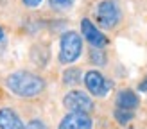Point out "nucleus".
<instances>
[{"label":"nucleus","instance_id":"nucleus-1","mask_svg":"<svg viewBox=\"0 0 147 129\" xmlns=\"http://www.w3.org/2000/svg\"><path fill=\"white\" fill-rule=\"evenodd\" d=\"M5 86L11 93H14L20 99H34L43 93L45 81L41 75L34 74V72L18 70L5 77Z\"/></svg>","mask_w":147,"mask_h":129},{"label":"nucleus","instance_id":"nucleus-2","mask_svg":"<svg viewBox=\"0 0 147 129\" xmlns=\"http://www.w3.org/2000/svg\"><path fill=\"white\" fill-rule=\"evenodd\" d=\"M120 18H122V13L115 0H100L95 7V22L100 29L111 31L120 24Z\"/></svg>","mask_w":147,"mask_h":129},{"label":"nucleus","instance_id":"nucleus-3","mask_svg":"<svg viewBox=\"0 0 147 129\" xmlns=\"http://www.w3.org/2000/svg\"><path fill=\"white\" fill-rule=\"evenodd\" d=\"M83 54V38L76 31H68L61 36L59 41V63L72 64Z\"/></svg>","mask_w":147,"mask_h":129},{"label":"nucleus","instance_id":"nucleus-4","mask_svg":"<svg viewBox=\"0 0 147 129\" xmlns=\"http://www.w3.org/2000/svg\"><path fill=\"white\" fill-rule=\"evenodd\" d=\"M63 106L72 113H86V115H90L95 108L93 99L83 90H70L63 97Z\"/></svg>","mask_w":147,"mask_h":129},{"label":"nucleus","instance_id":"nucleus-5","mask_svg":"<svg viewBox=\"0 0 147 129\" xmlns=\"http://www.w3.org/2000/svg\"><path fill=\"white\" fill-rule=\"evenodd\" d=\"M84 84L88 93H92L93 97H106L113 88V83L106 79L99 70H88L84 74Z\"/></svg>","mask_w":147,"mask_h":129},{"label":"nucleus","instance_id":"nucleus-6","mask_svg":"<svg viewBox=\"0 0 147 129\" xmlns=\"http://www.w3.org/2000/svg\"><path fill=\"white\" fill-rule=\"evenodd\" d=\"M81 34L84 36V40L90 43L93 48H104L108 45V38L99 31V27L88 18L81 20Z\"/></svg>","mask_w":147,"mask_h":129},{"label":"nucleus","instance_id":"nucleus-7","mask_svg":"<svg viewBox=\"0 0 147 129\" xmlns=\"http://www.w3.org/2000/svg\"><path fill=\"white\" fill-rule=\"evenodd\" d=\"M93 122L92 117L86 113H68L65 115L59 122V127L57 129H92Z\"/></svg>","mask_w":147,"mask_h":129},{"label":"nucleus","instance_id":"nucleus-8","mask_svg":"<svg viewBox=\"0 0 147 129\" xmlns=\"http://www.w3.org/2000/svg\"><path fill=\"white\" fill-rule=\"evenodd\" d=\"M0 129H25V126L13 108H0Z\"/></svg>","mask_w":147,"mask_h":129},{"label":"nucleus","instance_id":"nucleus-9","mask_svg":"<svg viewBox=\"0 0 147 129\" xmlns=\"http://www.w3.org/2000/svg\"><path fill=\"white\" fill-rule=\"evenodd\" d=\"M138 104H140V97L133 90H120L119 95H117V108H120V110L135 111Z\"/></svg>","mask_w":147,"mask_h":129},{"label":"nucleus","instance_id":"nucleus-10","mask_svg":"<svg viewBox=\"0 0 147 129\" xmlns=\"http://www.w3.org/2000/svg\"><path fill=\"white\" fill-rule=\"evenodd\" d=\"M81 77H83V72L81 68H76V67H70L63 72V83L67 86H74V84H79Z\"/></svg>","mask_w":147,"mask_h":129},{"label":"nucleus","instance_id":"nucleus-11","mask_svg":"<svg viewBox=\"0 0 147 129\" xmlns=\"http://www.w3.org/2000/svg\"><path fill=\"white\" fill-rule=\"evenodd\" d=\"M113 115H115L117 122L122 124V126H126L127 122H131V120L135 118V111H131V110H120V108H117Z\"/></svg>","mask_w":147,"mask_h":129},{"label":"nucleus","instance_id":"nucleus-12","mask_svg":"<svg viewBox=\"0 0 147 129\" xmlns=\"http://www.w3.org/2000/svg\"><path fill=\"white\" fill-rule=\"evenodd\" d=\"M90 59L93 64H99V67H104L106 64V54H104V50L102 48H93L90 50Z\"/></svg>","mask_w":147,"mask_h":129},{"label":"nucleus","instance_id":"nucleus-13","mask_svg":"<svg viewBox=\"0 0 147 129\" xmlns=\"http://www.w3.org/2000/svg\"><path fill=\"white\" fill-rule=\"evenodd\" d=\"M74 2H76V0H49L50 7L56 9V11H68L74 7Z\"/></svg>","mask_w":147,"mask_h":129},{"label":"nucleus","instance_id":"nucleus-14","mask_svg":"<svg viewBox=\"0 0 147 129\" xmlns=\"http://www.w3.org/2000/svg\"><path fill=\"white\" fill-rule=\"evenodd\" d=\"M25 129H49V126L41 118H32V120L27 122V127Z\"/></svg>","mask_w":147,"mask_h":129},{"label":"nucleus","instance_id":"nucleus-15","mask_svg":"<svg viewBox=\"0 0 147 129\" xmlns=\"http://www.w3.org/2000/svg\"><path fill=\"white\" fill-rule=\"evenodd\" d=\"M22 2H24V5L29 7V9H36V7H38L43 0H22Z\"/></svg>","mask_w":147,"mask_h":129},{"label":"nucleus","instance_id":"nucleus-16","mask_svg":"<svg viewBox=\"0 0 147 129\" xmlns=\"http://www.w3.org/2000/svg\"><path fill=\"white\" fill-rule=\"evenodd\" d=\"M138 88H140V91H147V77H145L144 83H140V86H138Z\"/></svg>","mask_w":147,"mask_h":129},{"label":"nucleus","instance_id":"nucleus-17","mask_svg":"<svg viewBox=\"0 0 147 129\" xmlns=\"http://www.w3.org/2000/svg\"><path fill=\"white\" fill-rule=\"evenodd\" d=\"M4 36H5V34H4V31H2V27H0V41L4 40Z\"/></svg>","mask_w":147,"mask_h":129}]
</instances>
